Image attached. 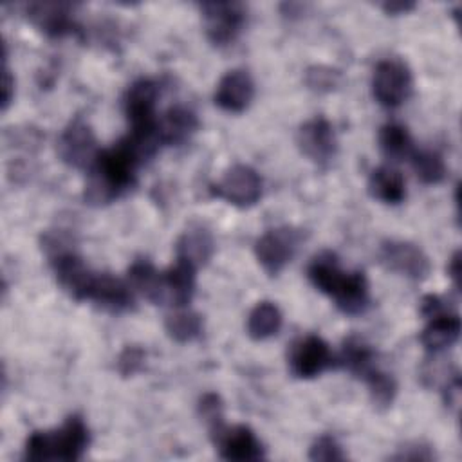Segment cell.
<instances>
[{
	"instance_id": "1",
	"label": "cell",
	"mask_w": 462,
	"mask_h": 462,
	"mask_svg": "<svg viewBox=\"0 0 462 462\" xmlns=\"http://www.w3.org/2000/svg\"><path fill=\"white\" fill-rule=\"evenodd\" d=\"M143 162L130 144L117 141L114 146L99 150L83 189V199L90 206H105L130 189L135 182V171Z\"/></svg>"
},
{
	"instance_id": "2",
	"label": "cell",
	"mask_w": 462,
	"mask_h": 462,
	"mask_svg": "<svg viewBox=\"0 0 462 462\" xmlns=\"http://www.w3.org/2000/svg\"><path fill=\"white\" fill-rule=\"evenodd\" d=\"M90 435L79 415H70L61 428L51 431H32L23 448V458L31 462H74L87 451Z\"/></svg>"
},
{
	"instance_id": "3",
	"label": "cell",
	"mask_w": 462,
	"mask_h": 462,
	"mask_svg": "<svg viewBox=\"0 0 462 462\" xmlns=\"http://www.w3.org/2000/svg\"><path fill=\"white\" fill-rule=\"evenodd\" d=\"M200 13L208 40L218 47L236 40L247 16V9L240 2H204Z\"/></svg>"
},
{
	"instance_id": "4",
	"label": "cell",
	"mask_w": 462,
	"mask_h": 462,
	"mask_svg": "<svg viewBox=\"0 0 462 462\" xmlns=\"http://www.w3.org/2000/svg\"><path fill=\"white\" fill-rule=\"evenodd\" d=\"M300 242L301 233L294 227L282 226L269 229L254 244L256 260L269 276H276L292 260Z\"/></svg>"
},
{
	"instance_id": "5",
	"label": "cell",
	"mask_w": 462,
	"mask_h": 462,
	"mask_svg": "<svg viewBox=\"0 0 462 462\" xmlns=\"http://www.w3.org/2000/svg\"><path fill=\"white\" fill-rule=\"evenodd\" d=\"M411 72L399 60H383L375 65L372 78V92L384 108H397L411 94Z\"/></svg>"
},
{
	"instance_id": "6",
	"label": "cell",
	"mask_w": 462,
	"mask_h": 462,
	"mask_svg": "<svg viewBox=\"0 0 462 462\" xmlns=\"http://www.w3.org/2000/svg\"><path fill=\"white\" fill-rule=\"evenodd\" d=\"M56 152L60 159L70 168H90L99 153L96 135L90 125L76 116L61 132Z\"/></svg>"
},
{
	"instance_id": "7",
	"label": "cell",
	"mask_w": 462,
	"mask_h": 462,
	"mask_svg": "<svg viewBox=\"0 0 462 462\" xmlns=\"http://www.w3.org/2000/svg\"><path fill=\"white\" fill-rule=\"evenodd\" d=\"M211 193L236 208H251L262 197V179L254 168L235 164L211 186Z\"/></svg>"
},
{
	"instance_id": "8",
	"label": "cell",
	"mask_w": 462,
	"mask_h": 462,
	"mask_svg": "<svg viewBox=\"0 0 462 462\" xmlns=\"http://www.w3.org/2000/svg\"><path fill=\"white\" fill-rule=\"evenodd\" d=\"M296 144L300 152L318 166H328L337 153L334 128L323 116H316L298 128Z\"/></svg>"
},
{
	"instance_id": "9",
	"label": "cell",
	"mask_w": 462,
	"mask_h": 462,
	"mask_svg": "<svg viewBox=\"0 0 462 462\" xmlns=\"http://www.w3.org/2000/svg\"><path fill=\"white\" fill-rule=\"evenodd\" d=\"M379 258L386 269L415 282L428 278L431 271V263L426 253L419 245L404 240L383 242L379 249Z\"/></svg>"
},
{
	"instance_id": "10",
	"label": "cell",
	"mask_w": 462,
	"mask_h": 462,
	"mask_svg": "<svg viewBox=\"0 0 462 462\" xmlns=\"http://www.w3.org/2000/svg\"><path fill=\"white\" fill-rule=\"evenodd\" d=\"M332 365H336V357L319 336L301 337L292 345L289 354L291 374L298 379H312Z\"/></svg>"
},
{
	"instance_id": "11",
	"label": "cell",
	"mask_w": 462,
	"mask_h": 462,
	"mask_svg": "<svg viewBox=\"0 0 462 462\" xmlns=\"http://www.w3.org/2000/svg\"><path fill=\"white\" fill-rule=\"evenodd\" d=\"M159 97V83L150 78L135 79L125 94V112L130 130H152L157 126L155 103Z\"/></svg>"
},
{
	"instance_id": "12",
	"label": "cell",
	"mask_w": 462,
	"mask_h": 462,
	"mask_svg": "<svg viewBox=\"0 0 462 462\" xmlns=\"http://www.w3.org/2000/svg\"><path fill=\"white\" fill-rule=\"evenodd\" d=\"M49 260L60 287L78 301L88 300V292L94 283L96 273H92L85 265V262L74 253V249L63 251Z\"/></svg>"
},
{
	"instance_id": "13",
	"label": "cell",
	"mask_w": 462,
	"mask_h": 462,
	"mask_svg": "<svg viewBox=\"0 0 462 462\" xmlns=\"http://www.w3.org/2000/svg\"><path fill=\"white\" fill-rule=\"evenodd\" d=\"M27 18L51 38L79 32V25L72 14V4L69 2H32L27 5Z\"/></svg>"
},
{
	"instance_id": "14",
	"label": "cell",
	"mask_w": 462,
	"mask_h": 462,
	"mask_svg": "<svg viewBox=\"0 0 462 462\" xmlns=\"http://www.w3.org/2000/svg\"><path fill=\"white\" fill-rule=\"evenodd\" d=\"M224 460L233 462H254L265 457L263 446L249 426L238 424L224 428V431L213 440Z\"/></svg>"
},
{
	"instance_id": "15",
	"label": "cell",
	"mask_w": 462,
	"mask_h": 462,
	"mask_svg": "<svg viewBox=\"0 0 462 462\" xmlns=\"http://www.w3.org/2000/svg\"><path fill=\"white\" fill-rule=\"evenodd\" d=\"M254 97V83L247 70L233 69L227 70L215 90V105L226 112H244Z\"/></svg>"
},
{
	"instance_id": "16",
	"label": "cell",
	"mask_w": 462,
	"mask_h": 462,
	"mask_svg": "<svg viewBox=\"0 0 462 462\" xmlns=\"http://www.w3.org/2000/svg\"><path fill=\"white\" fill-rule=\"evenodd\" d=\"M88 300L94 301L99 309L112 314H121L134 307V292L130 283L110 273L96 274L88 292Z\"/></svg>"
},
{
	"instance_id": "17",
	"label": "cell",
	"mask_w": 462,
	"mask_h": 462,
	"mask_svg": "<svg viewBox=\"0 0 462 462\" xmlns=\"http://www.w3.org/2000/svg\"><path fill=\"white\" fill-rule=\"evenodd\" d=\"M195 285L197 267L191 262L177 256L175 263L162 273V305H171L175 309L186 307L195 294Z\"/></svg>"
},
{
	"instance_id": "18",
	"label": "cell",
	"mask_w": 462,
	"mask_h": 462,
	"mask_svg": "<svg viewBox=\"0 0 462 462\" xmlns=\"http://www.w3.org/2000/svg\"><path fill=\"white\" fill-rule=\"evenodd\" d=\"M199 119L193 110L175 105L170 106L161 119H157V132L162 146H179L189 141L197 132Z\"/></svg>"
},
{
	"instance_id": "19",
	"label": "cell",
	"mask_w": 462,
	"mask_h": 462,
	"mask_svg": "<svg viewBox=\"0 0 462 462\" xmlns=\"http://www.w3.org/2000/svg\"><path fill=\"white\" fill-rule=\"evenodd\" d=\"M458 336H460L458 314L444 310L428 318V325L420 332V343L428 352L439 354L449 348L451 345H455Z\"/></svg>"
},
{
	"instance_id": "20",
	"label": "cell",
	"mask_w": 462,
	"mask_h": 462,
	"mask_svg": "<svg viewBox=\"0 0 462 462\" xmlns=\"http://www.w3.org/2000/svg\"><path fill=\"white\" fill-rule=\"evenodd\" d=\"M332 300L336 301V307L350 316L363 314L370 303V291H368V280L365 273L352 271L346 273L337 291L332 294Z\"/></svg>"
},
{
	"instance_id": "21",
	"label": "cell",
	"mask_w": 462,
	"mask_h": 462,
	"mask_svg": "<svg viewBox=\"0 0 462 462\" xmlns=\"http://www.w3.org/2000/svg\"><path fill=\"white\" fill-rule=\"evenodd\" d=\"M345 274H346V271L341 269L339 260L332 251L318 253L307 267V276H309L310 283L319 292H323L330 298L337 291V287L341 285Z\"/></svg>"
},
{
	"instance_id": "22",
	"label": "cell",
	"mask_w": 462,
	"mask_h": 462,
	"mask_svg": "<svg viewBox=\"0 0 462 462\" xmlns=\"http://www.w3.org/2000/svg\"><path fill=\"white\" fill-rule=\"evenodd\" d=\"M368 193L384 204H401L406 197V182L399 170L379 166L368 177Z\"/></svg>"
},
{
	"instance_id": "23",
	"label": "cell",
	"mask_w": 462,
	"mask_h": 462,
	"mask_svg": "<svg viewBox=\"0 0 462 462\" xmlns=\"http://www.w3.org/2000/svg\"><path fill=\"white\" fill-rule=\"evenodd\" d=\"M177 256L191 262L197 269L200 265H206L215 251L213 236L204 227H191L180 235L175 245Z\"/></svg>"
},
{
	"instance_id": "24",
	"label": "cell",
	"mask_w": 462,
	"mask_h": 462,
	"mask_svg": "<svg viewBox=\"0 0 462 462\" xmlns=\"http://www.w3.org/2000/svg\"><path fill=\"white\" fill-rule=\"evenodd\" d=\"M128 283L155 305L164 303L162 273H159L148 260H135L128 269Z\"/></svg>"
},
{
	"instance_id": "25",
	"label": "cell",
	"mask_w": 462,
	"mask_h": 462,
	"mask_svg": "<svg viewBox=\"0 0 462 462\" xmlns=\"http://www.w3.org/2000/svg\"><path fill=\"white\" fill-rule=\"evenodd\" d=\"M336 365L346 368L350 374L363 379L370 370L375 368L374 350L356 336H350L343 341L341 352L336 357Z\"/></svg>"
},
{
	"instance_id": "26",
	"label": "cell",
	"mask_w": 462,
	"mask_h": 462,
	"mask_svg": "<svg viewBox=\"0 0 462 462\" xmlns=\"http://www.w3.org/2000/svg\"><path fill=\"white\" fill-rule=\"evenodd\" d=\"M282 312L273 301H258L247 316V336L254 341L273 337L282 328Z\"/></svg>"
},
{
	"instance_id": "27",
	"label": "cell",
	"mask_w": 462,
	"mask_h": 462,
	"mask_svg": "<svg viewBox=\"0 0 462 462\" xmlns=\"http://www.w3.org/2000/svg\"><path fill=\"white\" fill-rule=\"evenodd\" d=\"M164 328H166V334L173 341L189 343V341L197 339L202 334L204 323H202V316L199 312L189 310L186 307H180L175 312L166 316Z\"/></svg>"
},
{
	"instance_id": "28",
	"label": "cell",
	"mask_w": 462,
	"mask_h": 462,
	"mask_svg": "<svg viewBox=\"0 0 462 462\" xmlns=\"http://www.w3.org/2000/svg\"><path fill=\"white\" fill-rule=\"evenodd\" d=\"M381 152L392 161H404L413 153V141L406 126L399 123H386L379 130Z\"/></svg>"
},
{
	"instance_id": "29",
	"label": "cell",
	"mask_w": 462,
	"mask_h": 462,
	"mask_svg": "<svg viewBox=\"0 0 462 462\" xmlns=\"http://www.w3.org/2000/svg\"><path fill=\"white\" fill-rule=\"evenodd\" d=\"M411 166L417 179L424 184H439L448 173L442 155L433 150H413Z\"/></svg>"
},
{
	"instance_id": "30",
	"label": "cell",
	"mask_w": 462,
	"mask_h": 462,
	"mask_svg": "<svg viewBox=\"0 0 462 462\" xmlns=\"http://www.w3.org/2000/svg\"><path fill=\"white\" fill-rule=\"evenodd\" d=\"M363 381L366 383L370 399L377 408H388L393 402L397 395V383L392 375H388L386 372H381L375 366L363 377Z\"/></svg>"
},
{
	"instance_id": "31",
	"label": "cell",
	"mask_w": 462,
	"mask_h": 462,
	"mask_svg": "<svg viewBox=\"0 0 462 462\" xmlns=\"http://www.w3.org/2000/svg\"><path fill=\"white\" fill-rule=\"evenodd\" d=\"M199 415L206 424L211 440H215L226 428L224 422V402L218 393L208 392L199 399Z\"/></svg>"
},
{
	"instance_id": "32",
	"label": "cell",
	"mask_w": 462,
	"mask_h": 462,
	"mask_svg": "<svg viewBox=\"0 0 462 462\" xmlns=\"http://www.w3.org/2000/svg\"><path fill=\"white\" fill-rule=\"evenodd\" d=\"M305 85L318 94L332 92L341 85V72L327 65H312L305 70Z\"/></svg>"
},
{
	"instance_id": "33",
	"label": "cell",
	"mask_w": 462,
	"mask_h": 462,
	"mask_svg": "<svg viewBox=\"0 0 462 462\" xmlns=\"http://www.w3.org/2000/svg\"><path fill=\"white\" fill-rule=\"evenodd\" d=\"M309 458L310 460H319V462H334V460H343L345 453L337 440L330 435H321L314 440V444L309 449Z\"/></svg>"
},
{
	"instance_id": "34",
	"label": "cell",
	"mask_w": 462,
	"mask_h": 462,
	"mask_svg": "<svg viewBox=\"0 0 462 462\" xmlns=\"http://www.w3.org/2000/svg\"><path fill=\"white\" fill-rule=\"evenodd\" d=\"M144 361H146V352L141 346L128 345L123 348V352L117 357V372L123 377L135 375L137 372L143 370Z\"/></svg>"
},
{
	"instance_id": "35",
	"label": "cell",
	"mask_w": 462,
	"mask_h": 462,
	"mask_svg": "<svg viewBox=\"0 0 462 462\" xmlns=\"http://www.w3.org/2000/svg\"><path fill=\"white\" fill-rule=\"evenodd\" d=\"M435 455L430 448L420 446V444H413L408 448H402L397 455H393L392 458L395 460H431Z\"/></svg>"
},
{
	"instance_id": "36",
	"label": "cell",
	"mask_w": 462,
	"mask_h": 462,
	"mask_svg": "<svg viewBox=\"0 0 462 462\" xmlns=\"http://www.w3.org/2000/svg\"><path fill=\"white\" fill-rule=\"evenodd\" d=\"M444 310H448V303L440 296H437V294L422 296V300H420V314L424 318H431V316H435L439 312H444Z\"/></svg>"
},
{
	"instance_id": "37",
	"label": "cell",
	"mask_w": 462,
	"mask_h": 462,
	"mask_svg": "<svg viewBox=\"0 0 462 462\" xmlns=\"http://www.w3.org/2000/svg\"><path fill=\"white\" fill-rule=\"evenodd\" d=\"M2 87H4V92H2V108L5 110L13 99V88H14V79L11 76V70L7 65H4V79H2Z\"/></svg>"
},
{
	"instance_id": "38",
	"label": "cell",
	"mask_w": 462,
	"mask_h": 462,
	"mask_svg": "<svg viewBox=\"0 0 462 462\" xmlns=\"http://www.w3.org/2000/svg\"><path fill=\"white\" fill-rule=\"evenodd\" d=\"M448 274L455 285V289L460 287V253L455 251V254L451 256L449 263H448Z\"/></svg>"
},
{
	"instance_id": "39",
	"label": "cell",
	"mask_w": 462,
	"mask_h": 462,
	"mask_svg": "<svg viewBox=\"0 0 462 462\" xmlns=\"http://www.w3.org/2000/svg\"><path fill=\"white\" fill-rule=\"evenodd\" d=\"M415 7L413 2H384L383 4V9L388 13V14H401V13H408Z\"/></svg>"
}]
</instances>
